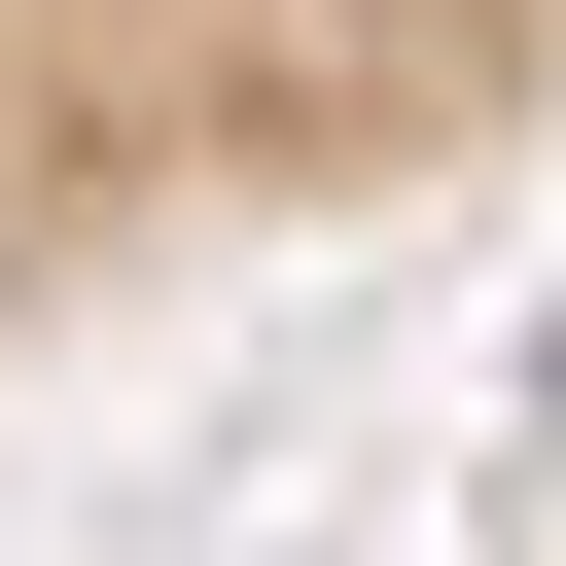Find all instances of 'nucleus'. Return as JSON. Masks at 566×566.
Wrapping results in <instances>:
<instances>
[{
	"instance_id": "1",
	"label": "nucleus",
	"mask_w": 566,
	"mask_h": 566,
	"mask_svg": "<svg viewBox=\"0 0 566 566\" xmlns=\"http://www.w3.org/2000/svg\"><path fill=\"white\" fill-rule=\"evenodd\" d=\"M566 106V0H0V354L354 248Z\"/></svg>"
}]
</instances>
